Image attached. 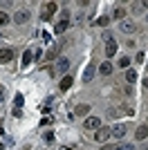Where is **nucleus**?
I'll list each match as a JSON object with an SVG mask.
<instances>
[{"label": "nucleus", "mask_w": 148, "mask_h": 150, "mask_svg": "<svg viewBox=\"0 0 148 150\" xmlns=\"http://www.w3.org/2000/svg\"><path fill=\"white\" fill-rule=\"evenodd\" d=\"M70 27V11L68 9H63V13H61V20L56 23V27H54V31L56 34H63V31Z\"/></svg>", "instance_id": "f257e3e1"}, {"label": "nucleus", "mask_w": 148, "mask_h": 150, "mask_svg": "<svg viewBox=\"0 0 148 150\" xmlns=\"http://www.w3.org/2000/svg\"><path fill=\"white\" fill-rule=\"evenodd\" d=\"M29 18H31L29 9H18V11H16V16H14V20H16L18 25H25V23H29Z\"/></svg>", "instance_id": "f03ea898"}, {"label": "nucleus", "mask_w": 148, "mask_h": 150, "mask_svg": "<svg viewBox=\"0 0 148 150\" xmlns=\"http://www.w3.org/2000/svg\"><path fill=\"white\" fill-rule=\"evenodd\" d=\"M126 132H128V128H126L123 123H117V125H112V128H110V134H112V137H117V139H123V137H126Z\"/></svg>", "instance_id": "7ed1b4c3"}, {"label": "nucleus", "mask_w": 148, "mask_h": 150, "mask_svg": "<svg viewBox=\"0 0 148 150\" xmlns=\"http://www.w3.org/2000/svg\"><path fill=\"white\" fill-rule=\"evenodd\" d=\"M56 9H58V7H56V2H45L43 13H41V16H43V20H49L52 16H54V11H56Z\"/></svg>", "instance_id": "20e7f679"}, {"label": "nucleus", "mask_w": 148, "mask_h": 150, "mask_svg": "<svg viewBox=\"0 0 148 150\" xmlns=\"http://www.w3.org/2000/svg\"><path fill=\"white\" fill-rule=\"evenodd\" d=\"M94 139H97L99 144H105V141L110 139V128H99L97 134H94Z\"/></svg>", "instance_id": "39448f33"}, {"label": "nucleus", "mask_w": 148, "mask_h": 150, "mask_svg": "<svg viewBox=\"0 0 148 150\" xmlns=\"http://www.w3.org/2000/svg\"><path fill=\"white\" fill-rule=\"evenodd\" d=\"M88 112H90V105H88V103H81V105H76L72 112H70V117L74 119V117H83V114H88Z\"/></svg>", "instance_id": "423d86ee"}, {"label": "nucleus", "mask_w": 148, "mask_h": 150, "mask_svg": "<svg viewBox=\"0 0 148 150\" xmlns=\"http://www.w3.org/2000/svg\"><path fill=\"white\" fill-rule=\"evenodd\" d=\"M68 69H70V61L68 58H58V61H56V72H58V74H65Z\"/></svg>", "instance_id": "0eeeda50"}, {"label": "nucleus", "mask_w": 148, "mask_h": 150, "mask_svg": "<svg viewBox=\"0 0 148 150\" xmlns=\"http://www.w3.org/2000/svg\"><path fill=\"white\" fill-rule=\"evenodd\" d=\"M119 29L126 31V34H132L137 27H135V23H132V20H121V23H119Z\"/></svg>", "instance_id": "6e6552de"}, {"label": "nucleus", "mask_w": 148, "mask_h": 150, "mask_svg": "<svg viewBox=\"0 0 148 150\" xmlns=\"http://www.w3.org/2000/svg\"><path fill=\"white\" fill-rule=\"evenodd\" d=\"M85 128L88 130H99V128H101V121H99L97 117H88L85 119Z\"/></svg>", "instance_id": "1a4fd4ad"}, {"label": "nucleus", "mask_w": 148, "mask_h": 150, "mask_svg": "<svg viewBox=\"0 0 148 150\" xmlns=\"http://www.w3.org/2000/svg\"><path fill=\"white\" fill-rule=\"evenodd\" d=\"M94 72H97V69H94V63H90V65L85 67V72H83V81H92Z\"/></svg>", "instance_id": "9d476101"}, {"label": "nucleus", "mask_w": 148, "mask_h": 150, "mask_svg": "<svg viewBox=\"0 0 148 150\" xmlns=\"http://www.w3.org/2000/svg\"><path fill=\"white\" fill-rule=\"evenodd\" d=\"M14 58V52L11 50H0V63H9Z\"/></svg>", "instance_id": "9b49d317"}, {"label": "nucleus", "mask_w": 148, "mask_h": 150, "mask_svg": "<svg viewBox=\"0 0 148 150\" xmlns=\"http://www.w3.org/2000/svg\"><path fill=\"white\" fill-rule=\"evenodd\" d=\"M58 52H61V45H54V47H52V50L45 54V58H47V61H54V58L58 56Z\"/></svg>", "instance_id": "f8f14e48"}, {"label": "nucleus", "mask_w": 148, "mask_h": 150, "mask_svg": "<svg viewBox=\"0 0 148 150\" xmlns=\"http://www.w3.org/2000/svg\"><path fill=\"white\" fill-rule=\"evenodd\" d=\"M99 72H101L103 76H110V74H112V63H110V61H108V63H101Z\"/></svg>", "instance_id": "ddd939ff"}, {"label": "nucleus", "mask_w": 148, "mask_h": 150, "mask_svg": "<svg viewBox=\"0 0 148 150\" xmlns=\"http://www.w3.org/2000/svg\"><path fill=\"white\" fill-rule=\"evenodd\" d=\"M135 137L139 139V141H142V139H146V137H148V125H139V128H137V132H135Z\"/></svg>", "instance_id": "4468645a"}, {"label": "nucleus", "mask_w": 148, "mask_h": 150, "mask_svg": "<svg viewBox=\"0 0 148 150\" xmlns=\"http://www.w3.org/2000/svg\"><path fill=\"white\" fill-rule=\"evenodd\" d=\"M115 54H117V43L112 40V43H108V45H105V56L110 58V56H115Z\"/></svg>", "instance_id": "2eb2a0df"}, {"label": "nucleus", "mask_w": 148, "mask_h": 150, "mask_svg": "<svg viewBox=\"0 0 148 150\" xmlns=\"http://www.w3.org/2000/svg\"><path fill=\"white\" fill-rule=\"evenodd\" d=\"M72 83H74L72 76H63V81H61V90H63V92H65V90H70V88H72Z\"/></svg>", "instance_id": "dca6fc26"}, {"label": "nucleus", "mask_w": 148, "mask_h": 150, "mask_svg": "<svg viewBox=\"0 0 148 150\" xmlns=\"http://www.w3.org/2000/svg\"><path fill=\"white\" fill-rule=\"evenodd\" d=\"M126 81H128V83L137 81V72H135V69H126Z\"/></svg>", "instance_id": "f3484780"}, {"label": "nucleus", "mask_w": 148, "mask_h": 150, "mask_svg": "<svg viewBox=\"0 0 148 150\" xmlns=\"http://www.w3.org/2000/svg\"><path fill=\"white\" fill-rule=\"evenodd\" d=\"M123 16H126V9H123V7H115V18L123 20Z\"/></svg>", "instance_id": "a211bd4d"}, {"label": "nucleus", "mask_w": 148, "mask_h": 150, "mask_svg": "<svg viewBox=\"0 0 148 150\" xmlns=\"http://www.w3.org/2000/svg\"><path fill=\"white\" fill-rule=\"evenodd\" d=\"M115 150H135V146H132V144H117Z\"/></svg>", "instance_id": "6ab92c4d"}, {"label": "nucleus", "mask_w": 148, "mask_h": 150, "mask_svg": "<svg viewBox=\"0 0 148 150\" xmlns=\"http://www.w3.org/2000/svg\"><path fill=\"white\" fill-rule=\"evenodd\" d=\"M128 65H130V58H128V56H121V58H119V67L128 69Z\"/></svg>", "instance_id": "aec40b11"}, {"label": "nucleus", "mask_w": 148, "mask_h": 150, "mask_svg": "<svg viewBox=\"0 0 148 150\" xmlns=\"http://www.w3.org/2000/svg\"><path fill=\"white\" fill-rule=\"evenodd\" d=\"M31 58H34V54H31V52H25L23 54V65H29Z\"/></svg>", "instance_id": "412c9836"}, {"label": "nucleus", "mask_w": 148, "mask_h": 150, "mask_svg": "<svg viewBox=\"0 0 148 150\" xmlns=\"http://www.w3.org/2000/svg\"><path fill=\"white\" fill-rule=\"evenodd\" d=\"M7 23H9V16H7L5 11H0V27H5Z\"/></svg>", "instance_id": "4be33fe9"}, {"label": "nucleus", "mask_w": 148, "mask_h": 150, "mask_svg": "<svg viewBox=\"0 0 148 150\" xmlns=\"http://www.w3.org/2000/svg\"><path fill=\"white\" fill-rule=\"evenodd\" d=\"M16 108H23V103H25V99H23V94H16Z\"/></svg>", "instance_id": "5701e85b"}, {"label": "nucleus", "mask_w": 148, "mask_h": 150, "mask_svg": "<svg viewBox=\"0 0 148 150\" xmlns=\"http://www.w3.org/2000/svg\"><path fill=\"white\" fill-rule=\"evenodd\" d=\"M103 40H105V43H112V40H115V36H112L110 31H103Z\"/></svg>", "instance_id": "b1692460"}, {"label": "nucleus", "mask_w": 148, "mask_h": 150, "mask_svg": "<svg viewBox=\"0 0 148 150\" xmlns=\"http://www.w3.org/2000/svg\"><path fill=\"white\" fill-rule=\"evenodd\" d=\"M108 23H110V18H108V16H103V18L97 20V25H108Z\"/></svg>", "instance_id": "393cba45"}, {"label": "nucleus", "mask_w": 148, "mask_h": 150, "mask_svg": "<svg viewBox=\"0 0 148 150\" xmlns=\"http://www.w3.org/2000/svg\"><path fill=\"white\" fill-rule=\"evenodd\" d=\"M144 58H146V54H144V52H139V54H137V58H135V61H137V63H142Z\"/></svg>", "instance_id": "a878e982"}, {"label": "nucleus", "mask_w": 148, "mask_h": 150, "mask_svg": "<svg viewBox=\"0 0 148 150\" xmlns=\"http://www.w3.org/2000/svg\"><path fill=\"white\" fill-rule=\"evenodd\" d=\"M52 121H54V119H52V117H45V119H43V125H49V123H52Z\"/></svg>", "instance_id": "bb28decb"}, {"label": "nucleus", "mask_w": 148, "mask_h": 150, "mask_svg": "<svg viewBox=\"0 0 148 150\" xmlns=\"http://www.w3.org/2000/svg\"><path fill=\"white\" fill-rule=\"evenodd\" d=\"M5 99V88H0V101Z\"/></svg>", "instance_id": "cd10ccee"}, {"label": "nucleus", "mask_w": 148, "mask_h": 150, "mask_svg": "<svg viewBox=\"0 0 148 150\" xmlns=\"http://www.w3.org/2000/svg\"><path fill=\"white\" fill-rule=\"evenodd\" d=\"M2 130H5V128H2V121H0V134H2Z\"/></svg>", "instance_id": "c85d7f7f"}, {"label": "nucleus", "mask_w": 148, "mask_h": 150, "mask_svg": "<svg viewBox=\"0 0 148 150\" xmlns=\"http://www.w3.org/2000/svg\"><path fill=\"white\" fill-rule=\"evenodd\" d=\"M0 150H5V144H2V141H0Z\"/></svg>", "instance_id": "c756f323"}, {"label": "nucleus", "mask_w": 148, "mask_h": 150, "mask_svg": "<svg viewBox=\"0 0 148 150\" xmlns=\"http://www.w3.org/2000/svg\"><path fill=\"white\" fill-rule=\"evenodd\" d=\"M144 85H146V90H148V79H146V81H144Z\"/></svg>", "instance_id": "7c9ffc66"}, {"label": "nucleus", "mask_w": 148, "mask_h": 150, "mask_svg": "<svg viewBox=\"0 0 148 150\" xmlns=\"http://www.w3.org/2000/svg\"><path fill=\"white\" fill-rule=\"evenodd\" d=\"M146 23H148V16H146Z\"/></svg>", "instance_id": "2f4dec72"}]
</instances>
